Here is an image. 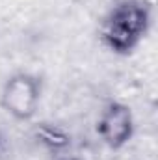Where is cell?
Returning <instances> with one entry per match:
<instances>
[{
  "label": "cell",
  "mask_w": 158,
  "mask_h": 160,
  "mask_svg": "<svg viewBox=\"0 0 158 160\" xmlns=\"http://www.w3.org/2000/svg\"><path fill=\"white\" fill-rule=\"evenodd\" d=\"M149 26V8L136 0H125L116 4L106 15L101 28V39L110 50L128 54L145 38Z\"/></svg>",
  "instance_id": "6da1fadb"
},
{
  "label": "cell",
  "mask_w": 158,
  "mask_h": 160,
  "mask_svg": "<svg viewBox=\"0 0 158 160\" xmlns=\"http://www.w3.org/2000/svg\"><path fill=\"white\" fill-rule=\"evenodd\" d=\"M39 99L41 80L30 73H15L2 88L0 104L17 121H28L36 116Z\"/></svg>",
  "instance_id": "7a4b0ae2"
},
{
  "label": "cell",
  "mask_w": 158,
  "mask_h": 160,
  "mask_svg": "<svg viewBox=\"0 0 158 160\" xmlns=\"http://www.w3.org/2000/svg\"><path fill=\"white\" fill-rule=\"evenodd\" d=\"M134 128L136 125L130 108L117 101L108 102L97 121V134L110 149L125 147L132 140Z\"/></svg>",
  "instance_id": "3957f363"
},
{
  "label": "cell",
  "mask_w": 158,
  "mask_h": 160,
  "mask_svg": "<svg viewBox=\"0 0 158 160\" xmlns=\"http://www.w3.org/2000/svg\"><path fill=\"white\" fill-rule=\"evenodd\" d=\"M34 140L41 147H45L47 151L56 153V155L63 153L71 145V134L62 125H54L48 121L37 123L34 127Z\"/></svg>",
  "instance_id": "277c9868"
},
{
  "label": "cell",
  "mask_w": 158,
  "mask_h": 160,
  "mask_svg": "<svg viewBox=\"0 0 158 160\" xmlns=\"http://www.w3.org/2000/svg\"><path fill=\"white\" fill-rule=\"evenodd\" d=\"M2 149H4V136H2V132H0V153H2Z\"/></svg>",
  "instance_id": "5b68a950"
},
{
  "label": "cell",
  "mask_w": 158,
  "mask_h": 160,
  "mask_svg": "<svg viewBox=\"0 0 158 160\" xmlns=\"http://www.w3.org/2000/svg\"><path fill=\"white\" fill-rule=\"evenodd\" d=\"M58 160H80L77 157H63V158H58Z\"/></svg>",
  "instance_id": "8992f818"
}]
</instances>
